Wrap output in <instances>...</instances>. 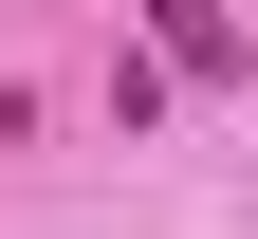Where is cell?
Instances as JSON below:
<instances>
[{
	"instance_id": "1",
	"label": "cell",
	"mask_w": 258,
	"mask_h": 239,
	"mask_svg": "<svg viewBox=\"0 0 258 239\" xmlns=\"http://www.w3.org/2000/svg\"><path fill=\"white\" fill-rule=\"evenodd\" d=\"M148 55H166L184 92H221V74H240V19H203V0H166V37H148Z\"/></svg>"
}]
</instances>
